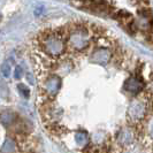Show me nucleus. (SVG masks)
<instances>
[{
  "label": "nucleus",
  "mask_w": 153,
  "mask_h": 153,
  "mask_svg": "<svg viewBox=\"0 0 153 153\" xmlns=\"http://www.w3.org/2000/svg\"><path fill=\"white\" fill-rule=\"evenodd\" d=\"M126 90L129 91L130 93H137V92H140L144 88V84L142 81H139L137 77H130L127 82H126V85H124Z\"/></svg>",
  "instance_id": "obj_3"
},
{
  "label": "nucleus",
  "mask_w": 153,
  "mask_h": 153,
  "mask_svg": "<svg viewBox=\"0 0 153 153\" xmlns=\"http://www.w3.org/2000/svg\"><path fill=\"white\" fill-rule=\"evenodd\" d=\"M14 73H15V74H14L15 78H17V79H19V78H21V76H22V73H23L22 68H21L20 66H17V67L15 68V71H14Z\"/></svg>",
  "instance_id": "obj_9"
},
{
  "label": "nucleus",
  "mask_w": 153,
  "mask_h": 153,
  "mask_svg": "<svg viewBox=\"0 0 153 153\" xmlns=\"http://www.w3.org/2000/svg\"><path fill=\"white\" fill-rule=\"evenodd\" d=\"M10 71H12L10 65H9L8 62H5V63L1 66V74L4 75V77H8L10 75Z\"/></svg>",
  "instance_id": "obj_7"
},
{
  "label": "nucleus",
  "mask_w": 153,
  "mask_h": 153,
  "mask_svg": "<svg viewBox=\"0 0 153 153\" xmlns=\"http://www.w3.org/2000/svg\"><path fill=\"white\" fill-rule=\"evenodd\" d=\"M17 116L15 113L13 112H4L0 114V121L1 123L5 126V127H10V126H14L19 120H16Z\"/></svg>",
  "instance_id": "obj_4"
},
{
  "label": "nucleus",
  "mask_w": 153,
  "mask_h": 153,
  "mask_svg": "<svg viewBox=\"0 0 153 153\" xmlns=\"http://www.w3.org/2000/svg\"><path fill=\"white\" fill-rule=\"evenodd\" d=\"M94 58H97L96 61L99 62V63H105V62L108 61L109 59V52H108L106 48H99L96 53L93 54Z\"/></svg>",
  "instance_id": "obj_5"
},
{
  "label": "nucleus",
  "mask_w": 153,
  "mask_h": 153,
  "mask_svg": "<svg viewBox=\"0 0 153 153\" xmlns=\"http://www.w3.org/2000/svg\"><path fill=\"white\" fill-rule=\"evenodd\" d=\"M152 136H153V126H152Z\"/></svg>",
  "instance_id": "obj_10"
},
{
  "label": "nucleus",
  "mask_w": 153,
  "mask_h": 153,
  "mask_svg": "<svg viewBox=\"0 0 153 153\" xmlns=\"http://www.w3.org/2000/svg\"><path fill=\"white\" fill-rule=\"evenodd\" d=\"M16 150L15 140L12 138H7L1 147V153H13Z\"/></svg>",
  "instance_id": "obj_6"
},
{
  "label": "nucleus",
  "mask_w": 153,
  "mask_h": 153,
  "mask_svg": "<svg viewBox=\"0 0 153 153\" xmlns=\"http://www.w3.org/2000/svg\"><path fill=\"white\" fill-rule=\"evenodd\" d=\"M42 45L50 55H60L63 51V43L59 35H47L43 37Z\"/></svg>",
  "instance_id": "obj_1"
},
{
  "label": "nucleus",
  "mask_w": 153,
  "mask_h": 153,
  "mask_svg": "<svg viewBox=\"0 0 153 153\" xmlns=\"http://www.w3.org/2000/svg\"><path fill=\"white\" fill-rule=\"evenodd\" d=\"M17 88H19V90L21 92V94H22L24 98H29V89L25 86L24 84H19L17 85Z\"/></svg>",
  "instance_id": "obj_8"
},
{
  "label": "nucleus",
  "mask_w": 153,
  "mask_h": 153,
  "mask_svg": "<svg viewBox=\"0 0 153 153\" xmlns=\"http://www.w3.org/2000/svg\"><path fill=\"white\" fill-rule=\"evenodd\" d=\"M60 85H61V81L58 76H51L48 77L45 81V85H44V89H45L46 94H55L56 92L59 91L60 89Z\"/></svg>",
  "instance_id": "obj_2"
}]
</instances>
